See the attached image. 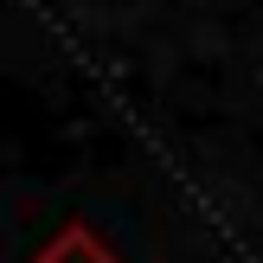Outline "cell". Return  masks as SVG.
Returning <instances> with one entry per match:
<instances>
[{
  "instance_id": "1",
  "label": "cell",
  "mask_w": 263,
  "mask_h": 263,
  "mask_svg": "<svg viewBox=\"0 0 263 263\" xmlns=\"http://www.w3.org/2000/svg\"><path fill=\"white\" fill-rule=\"evenodd\" d=\"M39 263H116V257L103 251L84 225H64V238H51L45 251H39Z\"/></svg>"
}]
</instances>
